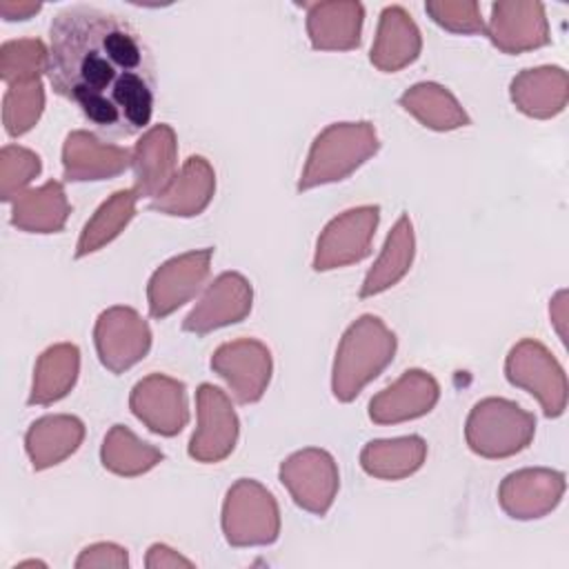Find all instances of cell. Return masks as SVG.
Returning a JSON list of instances; mask_svg holds the SVG:
<instances>
[{"label": "cell", "mask_w": 569, "mask_h": 569, "mask_svg": "<svg viewBox=\"0 0 569 569\" xmlns=\"http://www.w3.org/2000/svg\"><path fill=\"white\" fill-rule=\"evenodd\" d=\"M251 300L253 291L249 280L236 271H224L204 289L198 305L184 318L182 329L204 336L220 327L240 322L249 316Z\"/></svg>", "instance_id": "14"}, {"label": "cell", "mask_w": 569, "mask_h": 569, "mask_svg": "<svg viewBox=\"0 0 569 569\" xmlns=\"http://www.w3.org/2000/svg\"><path fill=\"white\" fill-rule=\"evenodd\" d=\"M420 49H422V38L411 16L398 4L385 7L380 13L376 40L369 53L371 64L380 71L393 73L411 64L418 58Z\"/></svg>", "instance_id": "21"}, {"label": "cell", "mask_w": 569, "mask_h": 569, "mask_svg": "<svg viewBox=\"0 0 569 569\" xmlns=\"http://www.w3.org/2000/svg\"><path fill=\"white\" fill-rule=\"evenodd\" d=\"M485 33L505 53H522L551 40L545 7L540 2L527 0L491 4V18L485 27Z\"/></svg>", "instance_id": "15"}, {"label": "cell", "mask_w": 569, "mask_h": 569, "mask_svg": "<svg viewBox=\"0 0 569 569\" xmlns=\"http://www.w3.org/2000/svg\"><path fill=\"white\" fill-rule=\"evenodd\" d=\"M42 109H44V91L40 80L7 87L4 100H2V122L7 133L13 138L27 133L38 122Z\"/></svg>", "instance_id": "33"}, {"label": "cell", "mask_w": 569, "mask_h": 569, "mask_svg": "<svg viewBox=\"0 0 569 569\" xmlns=\"http://www.w3.org/2000/svg\"><path fill=\"white\" fill-rule=\"evenodd\" d=\"M93 340L100 362L109 371L122 373L147 356L151 347V331L136 309L111 307L98 316Z\"/></svg>", "instance_id": "9"}, {"label": "cell", "mask_w": 569, "mask_h": 569, "mask_svg": "<svg viewBox=\"0 0 569 569\" xmlns=\"http://www.w3.org/2000/svg\"><path fill=\"white\" fill-rule=\"evenodd\" d=\"M100 458L104 469L124 478H133L153 469L162 460V451L140 440L129 427L113 425L104 436Z\"/></svg>", "instance_id": "31"}, {"label": "cell", "mask_w": 569, "mask_h": 569, "mask_svg": "<svg viewBox=\"0 0 569 569\" xmlns=\"http://www.w3.org/2000/svg\"><path fill=\"white\" fill-rule=\"evenodd\" d=\"M198 427L189 440V456L198 462L224 460L238 440V416L229 396L213 387L200 385L196 391Z\"/></svg>", "instance_id": "11"}, {"label": "cell", "mask_w": 569, "mask_h": 569, "mask_svg": "<svg viewBox=\"0 0 569 569\" xmlns=\"http://www.w3.org/2000/svg\"><path fill=\"white\" fill-rule=\"evenodd\" d=\"M51 87L109 138L142 131L153 116L156 67L138 29L122 16L76 4L49 27Z\"/></svg>", "instance_id": "1"}, {"label": "cell", "mask_w": 569, "mask_h": 569, "mask_svg": "<svg viewBox=\"0 0 569 569\" xmlns=\"http://www.w3.org/2000/svg\"><path fill=\"white\" fill-rule=\"evenodd\" d=\"M178 144L169 124H153L131 151L138 198H158L178 176Z\"/></svg>", "instance_id": "18"}, {"label": "cell", "mask_w": 569, "mask_h": 569, "mask_svg": "<svg viewBox=\"0 0 569 569\" xmlns=\"http://www.w3.org/2000/svg\"><path fill=\"white\" fill-rule=\"evenodd\" d=\"M84 438V425L76 416L58 413L38 418L27 436L24 449L36 471L49 469L69 458Z\"/></svg>", "instance_id": "24"}, {"label": "cell", "mask_w": 569, "mask_h": 569, "mask_svg": "<svg viewBox=\"0 0 569 569\" xmlns=\"http://www.w3.org/2000/svg\"><path fill=\"white\" fill-rule=\"evenodd\" d=\"M565 493V473L551 469H520L509 473L498 489L500 507L518 520L542 518Z\"/></svg>", "instance_id": "16"}, {"label": "cell", "mask_w": 569, "mask_h": 569, "mask_svg": "<svg viewBox=\"0 0 569 569\" xmlns=\"http://www.w3.org/2000/svg\"><path fill=\"white\" fill-rule=\"evenodd\" d=\"M280 482L293 502L316 516H325L340 487L336 460L316 447L296 451L280 465Z\"/></svg>", "instance_id": "8"}, {"label": "cell", "mask_w": 569, "mask_h": 569, "mask_svg": "<svg viewBox=\"0 0 569 569\" xmlns=\"http://www.w3.org/2000/svg\"><path fill=\"white\" fill-rule=\"evenodd\" d=\"M222 531L233 547L269 545L278 538L280 513L273 496L251 478H240L222 505Z\"/></svg>", "instance_id": "5"}, {"label": "cell", "mask_w": 569, "mask_h": 569, "mask_svg": "<svg viewBox=\"0 0 569 569\" xmlns=\"http://www.w3.org/2000/svg\"><path fill=\"white\" fill-rule=\"evenodd\" d=\"M507 380L536 396L547 418H556L567 407V378L558 360L538 340H520L505 362Z\"/></svg>", "instance_id": "6"}, {"label": "cell", "mask_w": 569, "mask_h": 569, "mask_svg": "<svg viewBox=\"0 0 569 569\" xmlns=\"http://www.w3.org/2000/svg\"><path fill=\"white\" fill-rule=\"evenodd\" d=\"M400 104L416 120L433 131H451L469 124V116L456 96L436 82H420L400 96Z\"/></svg>", "instance_id": "29"}, {"label": "cell", "mask_w": 569, "mask_h": 569, "mask_svg": "<svg viewBox=\"0 0 569 569\" xmlns=\"http://www.w3.org/2000/svg\"><path fill=\"white\" fill-rule=\"evenodd\" d=\"M416 251V238H413V224L407 213L398 218L393 229L389 231L385 247L365 276V282L360 287V298H371L376 293L387 291L398 280L405 278V273L411 269Z\"/></svg>", "instance_id": "26"}, {"label": "cell", "mask_w": 569, "mask_h": 569, "mask_svg": "<svg viewBox=\"0 0 569 569\" xmlns=\"http://www.w3.org/2000/svg\"><path fill=\"white\" fill-rule=\"evenodd\" d=\"M40 173V158L24 147L7 144L0 151V196L11 202Z\"/></svg>", "instance_id": "34"}, {"label": "cell", "mask_w": 569, "mask_h": 569, "mask_svg": "<svg viewBox=\"0 0 569 569\" xmlns=\"http://www.w3.org/2000/svg\"><path fill=\"white\" fill-rule=\"evenodd\" d=\"M569 98V78L560 67L525 69L511 80L513 104L531 118H551L560 113Z\"/></svg>", "instance_id": "23"}, {"label": "cell", "mask_w": 569, "mask_h": 569, "mask_svg": "<svg viewBox=\"0 0 569 569\" xmlns=\"http://www.w3.org/2000/svg\"><path fill=\"white\" fill-rule=\"evenodd\" d=\"M178 565L191 567V560L182 558L178 551L169 549L167 545H153L147 553V567H178Z\"/></svg>", "instance_id": "37"}, {"label": "cell", "mask_w": 569, "mask_h": 569, "mask_svg": "<svg viewBox=\"0 0 569 569\" xmlns=\"http://www.w3.org/2000/svg\"><path fill=\"white\" fill-rule=\"evenodd\" d=\"M127 565H129L127 549L113 542L91 545L76 560V567H127Z\"/></svg>", "instance_id": "36"}, {"label": "cell", "mask_w": 569, "mask_h": 569, "mask_svg": "<svg viewBox=\"0 0 569 569\" xmlns=\"http://www.w3.org/2000/svg\"><path fill=\"white\" fill-rule=\"evenodd\" d=\"M396 336L378 316H360L342 336L336 360L331 389L340 402L353 400L393 360Z\"/></svg>", "instance_id": "2"}, {"label": "cell", "mask_w": 569, "mask_h": 569, "mask_svg": "<svg viewBox=\"0 0 569 569\" xmlns=\"http://www.w3.org/2000/svg\"><path fill=\"white\" fill-rule=\"evenodd\" d=\"M216 191L213 167L202 156H189L167 187V191L151 200V209L167 216H198L207 209Z\"/></svg>", "instance_id": "22"}, {"label": "cell", "mask_w": 569, "mask_h": 569, "mask_svg": "<svg viewBox=\"0 0 569 569\" xmlns=\"http://www.w3.org/2000/svg\"><path fill=\"white\" fill-rule=\"evenodd\" d=\"M129 407L147 429L160 436H176L189 422L184 385L164 373H151L136 382Z\"/></svg>", "instance_id": "13"}, {"label": "cell", "mask_w": 569, "mask_h": 569, "mask_svg": "<svg viewBox=\"0 0 569 569\" xmlns=\"http://www.w3.org/2000/svg\"><path fill=\"white\" fill-rule=\"evenodd\" d=\"M440 396L436 378L422 369L405 371L369 402V418L378 425H398L429 413Z\"/></svg>", "instance_id": "17"}, {"label": "cell", "mask_w": 569, "mask_h": 569, "mask_svg": "<svg viewBox=\"0 0 569 569\" xmlns=\"http://www.w3.org/2000/svg\"><path fill=\"white\" fill-rule=\"evenodd\" d=\"M136 189H120L116 191L109 200H104L93 218L84 224L78 247H76V258L89 256L104 244H109L113 238L120 236V231L129 224V220L136 216V202H138Z\"/></svg>", "instance_id": "30"}, {"label": "cell", "mask_w": 569, "mask_h": 569, "mask_svg": "<svg viewBox=\"0 0 569 569\" xmlns=\"http://www.w3.org/2000/svg\"><path fill=\"white\" fill-rule=\"evenodd\" d=\"M213 249H196L167 260L149 280L147 300L153 318H167L189 302L209 276Z\"/></svg>", "instance_id": "12"}, {"label": "cell", "mask_w": 569, "mask_h": 569, "mask_svg": "<svg viewBox=\"0 0 569 569\" xmlns=\"http://www.w3.org/2000/svg\"><path fill=\"white\" fill-rule=\"evenodd\" d=\"M49 49L38 38L9 40L0 49V76L11 84L40 80V73L47 71Z\"/></svg>", "instance_id": "32"}, {"label": "cell", "mask_w": 569, "mask_h": 569, "mask_svg": "<svg viewBox=\"0 0 569 569\" xmlns=\"http://www.w3.org/2000/svg\"><path fill=\"white\" fill-rule=\"evenodd\" d=\"M380 220L376 204H362L336 216L320 233L313 256L316 271H329L360 262L371 251V240Z\"/></svg>", "instance_id": "7"}, {"label": "cell", "mask_w": 569, "mask_h": 569, "mask_svg": "<svg viewBox=\"0 0 569 569\" xmlns=\"http://www.w3.org/2000/svg\"><path fill=\"white\" fill-rule=\"evenodd\" d=\"M42 9L40 2H27V0H0V16L4 20H27L33 13H38Z\"/></svg>", "instance_id": "38"}, {"label": "cell", "mask_w": 569, "mask_h": 569, "mask_svg": "<svg viewBox=\"0 0 569 569\" xmlns=\"http://www.w3.org/2000/svg\"><path fill=\"white\" fill-rule=\"evenodd\" d=\"M80 351L71 342H60L42 351L33 369V385L29 405H51L64 398L78 378Z\"/></svg>", "instance_id": "28"}, {"label": "cell", "mask_w": 569, "mask_h": 569, "mask_svg": "<svg viewBox=\"0 0 569 569\" xmlns=\"http://www.w3.org/2000/svg\"><path fill=\"white\" fill-rule=\"evenodd\" d=\"M211 369L229 385L240 405H251L262 398L271 380V353L260 340H231L213 351Z\"/></svg>", "instance_id": "10"}, {"label": "cell", "mask_w": 569, "mask_h": 569, "mask_svg": "<svg viewBox=\"0 0 569 569\" xmlns=\"http://www.w3.org/2000/svg\"><path fill=\"white\" fill-rule=\"evenodd\" d=\"M425 11L433 22L453 33H485L478 2H427Z\"/></svg>", "instance_id": "35"}, {"label": "cell", "mask_w": 569, "mask_h": 569, "mask_svg": "<svg viewBox=\"0 0 569 569\" xmlns=\"http://www.w3.org/2000/svg\"><path fill=\"white\" fill-rule=\"evenodd\" d=\"M131 164V151L100 142L89 131H71L62 147V173L67 182L107 180Z\"/></svg>", "instance_id": "19"}, {"label": "cell", "mask_w": 569, "mask_h": 569, "mask_svg": "<svg viewBox=\"0 0 569 569\" xmlns=\"http://www.w3.org/2000/svg\"><path fill=\"white\" fill-rule=\"evenodd\" d=\"M365 9L360 2L307 4V33L318 51H349L360 44Z\"/></svg>", "instance_id": "20"}, {"label": "cell", "mask_w": 569, "mask_h": 569, "mask_svg": "<svg viewBox=\"0 0 569 569\" xmlns=\"http://www.w3.org/2000/svg\"><path fill=\"white\" fill-rule=\"evenodd\" d=\"M378 133L371 122H336L322 129L307 156L298 191L351 176L365 160L378 151Z\"/></svg>", "instance_id": "3"}, {"label": "cell", "mask_w": 569, "mask_h": 569, "mask_svg": "<svg viewBox=\"0 0 569 569\" xmlns=\"http://www.w3.org/2000/svg\"><path fill=\"white\" fill-rule=\"evenodd\" d=\"M536 433V418L505 398H485L467 416L465 438L482 458H509L522 451Z\"/></svg>", "instance_id": "4"}, {"label": "cell", "mask_w": 569, "mask_h": 569, "mask_svg": "<svg viewBox=\"0 0 569 569\" xmlns=\"http://www.w3.org/2000/svg\"><path fill=\"white\" fill-rule=\"evenodd\" d=\"M427 442L420 436L371 440L360 451L362 469L380 480H400L422 467Z\"/></svg>", "instance_id": "27"}, {"label": "cell", "mask_w": 569, "mask_h": 569, "mask_svg": "<svg viewBox=\"0 0 569 569\" xmlns=\"http://www.w3.org/2000/svg\"><path fill=\"white\" fill-rule=\"evenodd\" d=\"M11 224L29 233H56L64 227L71 204L58 180L24 189L11 200Z\"/></svg>", "instance_id": "25"}]
</instances>
